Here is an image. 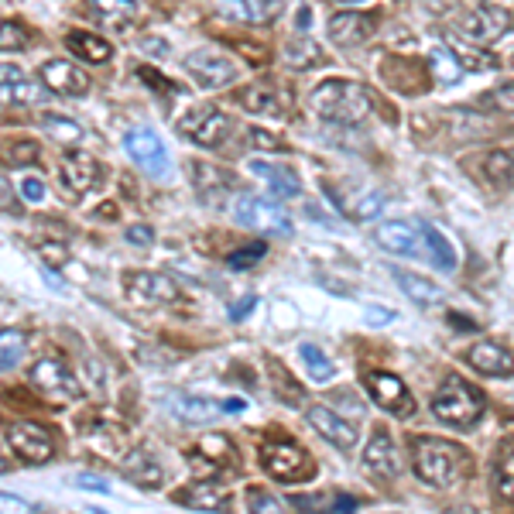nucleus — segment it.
Masks as SVG:
<instances>
[{
  "label": "nucleus",
  "mask_w": 514,
  "mask_h": 514,
  "mask_svg": "<svg viewBox=\"0 0 514 514\" xmlns=\"http://www.w3.org/2000/svg\"><path fill=\"white\" fill-rule=\"evenodd\" d=\"M309 107L312 114H319L323 120H329V124L350 127L371 117L374 96L367 86L350 83V79H323V83L309 93Z\"/></svg>",
  "instance_id": "nucleus-1"
},
{
  "label": "nucleus",
  "mask_w": 514,
  "mask_h": 514,
  "mask_svg": "<svg viewBox=\"0 0 514 514\" xmlns=\"http://www.w3.org/2000/svg\"><path fill=\"white\" fill-rule=\"evenodd\" d=\"M412 467L419 473L422 484L439 487V491H449L463 480L470 460L456 443H446V439H415L412 443Z\"/></svg>",
  "instance_id": "nucleus-2"
},
{
  "label": "nucleus",
  "mask_w": 514,
  "mask_h": 514,
  "mask_svg": "<svg viewBox=\"0 0 514 514\" xmlns=\"http://www.w3.org/2000/svg\"><path fill=\"white\" fill-rule=\"evenodd\" d=\"M484 408V395L470 381H463V377H449L443 388L432 395V415L443 425H449V429H473L484 419Z\"/></svg>",
  "instance_id": "nucleus-3"
},
{
  "label": "nucleus",
  "mask_w": 514,
  "mask_h": 514,
  "mask_svg": "<svg viewBox=\"0 0 514 514\" xmlns=\"http://www.w3.org/2000/svg\"><path fill=\"white\" fill-rule=\"evenodd\" d=\"M514 24V11L497 4H473L456 18V31L467 45H494L501 42Z\"/></svg>",
  "instance_id": "nucleus-4"
},
{
  "label": "nucleus",
  "mask_w": 514,
  "mask_h": 514,
  "mask_svg": "<svg viewBox=\"0 0 514 514\" xmlns=\"http://www.w3.org/2000/svg\"><path fill=\"white\" fill-rule=\"evenodd\" d=\"M261 467L281 484H305L316 473V463L295 443H268L261 449Z\"/></svg>",
  "instance_id": "nucleus-5"
},
{
  "label": "nucleus",
  "mask_w": 514,
  "mask_h": 514,
  "mask_svg": "<svg viewBox=\"0 0 514 514\" xmlns=\"http://www.w3.org/2000/svg\"><path fill=\"white\" fill-rule=\"evenodd\" d=\"M175 127H179L182 138L199 144V148H220L230 138V127L234 124H230V117L220 107H192Z\"/></svg>",
  "instance_id": "nucleus-6"
},
{
  "label": "nucleus",
  "mask_w": 514,
  "mask_h": 514,
  "mask_svg": "<svg viewBox=\"0 0 514 514\" xmlns=\"http://www.w3.org/2000/svg\"><path fill=\"white\" fill-rule=\"evenodd\" d=\"M234 216H237L240 227L261 230V234H271V237L292 234V216L281 210L278 203H271V199H261V196H240V199H237V206H234Z\"/></svg>",
  "instance_id": "nucleus-7"
},
{
  "label": "nucleus",
  "mask_w": 514,
  "mask_h": 514,
  "mask_svg": "<svg viewBox=\"0 0 514 514\" xmlns=\"http://www.w3.org/2000/svg\"><path fill=\"white\" fill-rule=\"evenodd\" d=\"M364 384L374 405L384 408L388 415H395V419H412L415 415V395L408 391V384L401 377L388 371H371L364 377Z\"/></svg>",
  "instance_id": "nucleus-8"
},
{
  "label": "nucleus",
  "mask_w": 514,
  "mask_h": 514,
  "mask_svg": "<svg viewBox=\"0 0 514 514\" xmlns=\"http://www.w3.org/2000/svg\"><path fill=\"white\" fill-rule=\"evenodd\" d=\"M7 443H11V449L18 453V460L31 463V467L48 463L55 456V436L45 429V425L28 422V419L7 425Z\"/></svg>",
  "instance_id": "nucleus-9"
},
{
  "label": "nucleus",
  "mask_w": 514,
  "mask_h": 514,
  "mask_svg": "<svg viewBox=\"0 0 514 514\" xmlns=\"http://www.w3.org/2000/svg\"><path fill=\"white\" fill-rule=\"evenodd\" d=\"M124 148L127 155H131V162H138L148 175H158V179L172 175V158H168L165 141L158 138L151 127H134V131H127Z\"/></svg>",
  "instance_id": "nucleus-10"
},
{
  "label": "nucleus",
  "mask_w": 514,
  "mask_h": 514,
  "mask_svg": "<svg viewBox=\"0 0 514 514\" xmlns=\"http://www.w3.org/2000/svg\"><path fill=\"white\" fill-rule=\"evenodd\" d=\"M124 292L138 309H155V305L179 302V285L162 271H134L124 281Z\"/></svg>",
  "instance_id": "nucleus-11"
},
{
  "label": "nucleus",
  "mask_w": 514,
  "mask_h": 514,
  "mask_svg": "<svg viewBox=\"0 0 514 514\" xmlns=\"http://www.w3.org/2000/svg\"><path fill=\"white\" fill-rule=\"evenodd\" d=\"M28 381L35 384L38 391H42L45 398L52 401H72L79 398V381L69 374V367L62 364L59 357H42L35 367H31Z\"/></svg>",
  "instance_id": "nucleus-12"
},
{
  "label": "nucleus",
  "mask_w": 514,
  "mask_h": 514,
  "mask_svg": "<svg viewBox=\"0 0 514 514\" xmlns=\"http://www.w3.org/2000/svg\"><path fill=\"white\" fill-rule=\"evenodd\" d=\"M186 72L203 86V90H223V86H230L240 76V69L227 59V55L206 52V48L203 52L186 55Z\"/></svg>",
  "instance_id": "nucleus-13"
},
{
  "label": "nucleus",
  "mask_w": 514,
  "mask_h": 514,
  "mask_svg": "<svg viewBox=\"0 0 514 514\" xmlns=\"http://www.w3.org/2000/svg\"><path fill=\"white\" fill-rule=\"evenodd\" d=\"M374 28H377V18L367 11H336L326 24L329 42L336 48H357V45L371 42Z\"/></svg>",
  "instance_id": "nucleus-14"
},
{
  "label": "nucleus",
  "mask_w": 514,
  "mask_h": 514,
  "mask_svg": "<svg viewBox=\"0 0 514 514\" xmlns=\"http://www.w3.org/2000/svg\"><path fill=\"white\" fill-rule=\"evenodd\" d=\"M305 422H309L312 429H316L319 436L326 439V443H333L336 449H343V453H350V449L357 446V425L347 422L340 412H333V408L309 405V412H305Z\"/></svg>",
  "instance_id": "nucleus-15"
},
{
  "label": "nucleus",
  "mask_w": 514,
  "mask_h": 514,
  "mask_svg": "<svg viewBox=\"0 0 514 514\" xmlns=\"http://www.w3.org/2000/svg\"><path fill=\"white\" fill-rule=\"evenodd\" d=\"M42 83L48 93L59 96H86L90 93V76L69 59H52L42 66Z\"/></svg>",
  "instance_id": "nucleus-16"
},
{
  "label": "nucleus",
  "mask_w": 514,
  "mask_h": 514,
  "mask_svg": "<svg viewBox=\"0 0 514 514\" xmlns=\"http://www.w3.org/2000/svg\"><path fill=\"white\" fill-rule=\"evenodd\" d=\"M364 470L371 473L374 480H395L401 473L398 446L384 429H374L371 443L364 446Z\"/></svg>",
  "instance_id": "nucleus-17"
},
{
  "label": "nucleus",
  "mask_w": 514,
  "mask_h": 514,
  "mask_svg": "<svg viewBox=\"0 0 514 514\" xmlns=\"http://www.w3.org/2000/svg\"><path fill=\"white\" fill-rule=\"evenodd\" d=\"M247 172H251L254 179H261L278 199H295L302 192L299 175H295V168H288V165H275V162H264V158H251V162H247Z\"/></svg>",
  "instance_id": "nucleus-18"
},
{
  "label": "nucleus",
  "mask_w": 514,
  "mask_h": 514,
  "mask_svg": "<svg viewBox=\"0 0 514 514\" xmlns=\"http://www.w3.org/2000/svg\"><path fill=\"white\" fill-rule=\"evenodd\" d=\"M463 360H467L473 371H480L484 377H511L514 374V357L491 340L473 343V347L463 353Z\"/></svg>",
  "instance_id": "nucleus-19"
},
{
  "label": "nucleus",
  "mask_w": 514,
  "mask_h": 514,
  "mask_svg": "<svg viewBox=\"0 0 514 514\" xmlns=\"http://www.w3.org/2000/svg\"><path fill=\"white\" fill-rule=\"evenodd\" d=\"M59 179L72 196H83V192H90L96 182H100V162L90 155H83V151L66 155L62 158V168H59Z\"/></svg>",
  "instance_id": "nucleus-20"
},
{
  "label": "nucleus",
  "mask_w": 514,
  "mask_h": 514,
  "mask_svg": "<svg viewBox=\"0 0 514 514\" xmlns=\"http://www.w3.org/2000/svg\"><path fill=\"white\" fill-rule=\"evenodd\" d=\"M240 107L254 117L268 120H285V100H281L275 83H251L240 90Z\"/></svg>",
  "instance_id": "nucleus-21"
},
{
  "label": "nucleus",
  "mask_w": 514,
  "mask_h": 514,
  "mask_svg": "<svg viewBox=\"0 0 514 514\" xmlns=\"http://www.w3.org/2000/svg\"><path fill=\"white\" fill-rule=\"evenodd\" d=\"M175 504L189 511H203V514H223L230 511V497L223 487L216 484H189V487H179L175 491Z\"/></svg>",
  "instance_id": "nucleus-22"
},
{
  "label": "nucleus",
  "mask_w": 514,
  "mask_h": 514,
  "mask_svg": "<svg viewBox=\"0 0 514 514\" xmlns=\"http://www.w3.org/2000/svg\"><path fill=\"white\" fill-rule=\"evenodd\" d=\"M377 244L391 254H405V257H419L422 254V230L412 223H381L377 227Z\"/></svg>",
  "instance_id": "nucleus-23"
},
{
  "label": "nucleus",
  "mask_w": 514,
  "mask_h": 514,
  "mask_svg": "<svg viewBox=\"0 0 514 514\" xmlns=\"http://www.w3.org/2000/svg\"><path fill=\"white\" fill-rule=\"evenodd\" d=\"M66 48L90 66H107L114 59V45L103 35H93V31H72V35H66Z\"/></svg>",
  "instance_id": "nucleus-24"
},
{
  "label": "nucleus",
  "mask_w": 514,
  "mask_h": 514,
  "mask_svg": "<svg viewBox=\"0 0 514 514\" xmlns=\"http://www.w3.org/2000/svg\"><path fill=\"white\" fill-rule=\"evenodd\" d=\"M124 477L131 484L144 487V491H155L162 484V463L148 453V449H131V456L124 460Z\"/></svg>",
  "instance_id": "nucleus-25"
},
{
  "label": "nucleus",
  "mask_w": 514,
  "mask_h": 514,
  "mask_svg": "<svg viewBox=\"0 0 514 514\" xmlns=\"http://www.w3.org/2000/svg\"><path fill=\"white\" fill-rule=\"evenodd\" d=\"M172 412L179 422L186 425H206L213 419H220L223 412V401H213V398H196V395H182L172 401Z\"/></svg>",
  "instance_id": "nucleus-26"
},
{
  "label": "nucleus",
  "mask_w": 514,
  "mask_h": 514,
  "mask_svg": "<svg viewBox=\"0 0 514 514\" xmlns=\"http://www.w3.org/2000/svg\"><path fill=\"white\" fill-rule=\"evenodd\" d=\"M329 199L340 203L350 220H360V223L374 220V216L384 210V196L374 189H350V196H329Z\"/></svg>",
  "instance_id": "nucleus-27"
},
{
  "label": "nucleus",
  "mask_w": 514,
  "mask_h": 514,
  "mask_svg": "<svg viewBox=\"0 0 514 514\" xmlns=\"http://www.w3.org/2000/svg\"><path fill=\"white\" fill-rule=\"evenodd\" d=\"M192 186H196L199 196L210 203V199H220L223 192H230V186H234V179H230L223 168H213L206 162H192Z\"/></svg>",
  "instance_id": "nucleus-28"
},
{
  "label": "nucleus",
  "mask_w": 514,
  "mask_h": 514,
  "mask_svg": "<svg viewBox=\"0 0 514 514\" xmlns=\"http://www.w3.org/2000/svg\"><path fill=\"white\" fill-rule=\"evenodd\" d=\"M288 504L299 514H347L357 508V501L343 494H302V497H292Z\"/></svg>",
  "instance_id": "nucleus-29"
},
{
  "label": "nucleus",
  "mask_w": 514,
  "mask_h": 514,
  "mask_svg": "<svg viewBox=\"0 0 514 514\" xmlns=\"http://www.w3.org/2000/svg\"><path fill=\"white\" fill-rule=\"evenodd\" d=\"M38 127L48 134V141L62 144V148H76L83 141V124H76L66 114H38Z\"/></svg>",
  "instance_id": "nucleus-30"
},
{
  "label": "nucleus",
  "mask_w": 514,
  "mask_h": 514,
  "mask_svg": "<svg viewBox=\"0 0 514 514\" xmlns=\"http://www.w3.org/2000/svg\"><path fill=\"white\" fill-rule=\"evenodd\" d=\"M86 443L93 446V453H103L107 460H117V456L127 449V432L117 429V425L96 422L90 429V436H86Z\"/></svg>",
  "instance_id": "nucleus-31"
},
{
  "label": "nucleus",
  "mask_w": 514,
  "mask_h": 514,
  "mask_svg": "<svg viewBox=\"0 0 514 514\" xmlns=\"http://www.w3.org/2000/svg\"><path fill=\"white\" fill-rule=\"evenodd\" d=\"M429 72H432V83L439 86H456L463 76V66L456 62V55L449 52V45H432L429 52Z\"/></svg>",
  "instance_id": "nucleus-32"
},
{
  "label": "nucleus",
  "mask_w": 514,
  "mask_h": 514,
  "mask_svg": "<svg viewBox=\"0 0 514 514\" xmlns=\"http://www.w3.org/2000/svg\"><path fill=\"white\" fill-rule=\"evenodd\" d=\"M285 62L292 69H316L323 62V48H319V42H312L309 35H295L285 42Z\"/></svg>",
  "instance_id": "nucleus-33"
},
{
  "label": "nucleus",
  "mask_w": 514,
  "mask_h": 514,
  "mask_svg": "<svg viewBox=\"0 0 514 514\" xmlns=\"http://www.w3.org/2000/svg\"><path fill=\"white\" fill-rule=\"evenodd\" d=\"M395 278H398V288L408 295L415 305H432V302H443V288L439 285H432L429 278H422V275H412V271H395Z\"/></svg>",
  "instance_id": "nucleus-34"
},
{
  "label": "nucleus",
  "mask_w": 514,
  "mask_h": 514,
  "mask_svg": "<svg viewBox=\"0 0 514 514\" xmlns=\"http://www.w3.org/2000/svg\"><path fill=\"white\" fill-rule=\"evenodd\" d=\"M223 14L251 24H264L281 14V4H271V0H240V4H223Z\"/></svg>",
  "instance_id": "nucleus-35"
},
{
  "label": "nucleus",
  "mask_w": 514,
  "mask_h": 514,
  "mask_svg": "<svg viewBox=\"0 0 514 514\" xmlns=\"http://www.w3.org/2000/svg\"><path fill=\"white\" fill-rule=\"evenodd\" d=\"M24 350H28V336L21 329H0V374L18 367Z\"/></svg>",
  "instance_id": "nucleus-36"
},
{
  "label": "nucleus",
  "mask_w": 514,
  "mask_h": 514,
  "mask_svg": "<svg viewBox=\"0 0 514 514\" xmlns=\"http://www.w3.org/2000/svg\"><path fill=\"white\" fill-rule=\"evenodd\" d=\"M422 240L429 244V261L436 264V268H443V271H453L456 268V251H453V244L443 237V230H436V227H425L422 230Z\"/></svg>",
  "instance_id": "nucleus-37"
},
{
  "label": "nucleus",
  "mask_w": 514,
  "mask_h": 514,
  "mask_svg": "<svg viewBox=\"0 0 514 514\" xmlns=\"http://www.w3.org/2000/svg\"><path fill=\"white\" fill-rule=\"evenodd\" d=\"M268 377L278 384V388H275V395H278L281 401H285V405H299V401H302V384L295 381V377L288 374L285 367H281L275 357L268 360Z\"/></svg>",
  "instance_id": "nucleus-38"
},
{
  "label": "nucleus",
  "mask_w": 514,
  "mask_h": 514,
  "mask_svg": "<svg viewBox=\"0 0 514 514\" xmlns=\"http://www.w3.org/2000/svg\"><path fill=\"white\" fill-rule=\"evenodd\" d=\"M494 491L501 501H514V446L504 449L494 463Z\"/></svg>",
  "instance_id": "nucleus-39"
},
{
  "label": "nucleus",
  "mask_w": 514,
  "mask_h": 514,
  "mask_svg": "<svg viewBox=\"0 0 514 514\" xmlns=\"http://www.w3.org/2000/svg\"><path fill=\"white\" fill-rule=\"evenodd\" d=\"M199 453H203L206 460L213 463V467L237 460V449H234V443H230V436H223V432H213V436L199 439Z\"/></svg>",
  "instance_id": "nucleus-40"
},
{
  "label": "nucleus",
  "mask_w": 514,
  "mask_h": 514,
  "mask_svg": "<svg viewBox=\"0 0 514 514\" xmlns=\"http://www.w3.org/2000/svg\"><path fill=\"white\" fill-rule=\"evenodd\" d=\"M45 93H48L45 86H35L31 79H21V83L0 86V103H11V107H18V103H38Z\"/></svg>",
  "instance_id": "nucleus-41"
},
{
  "label": "nucleus",
  "mask_w": 514,
  "mask_h": 514,
  "mask_svg": "<svg viewBox=\"0 0 514 514\" xmlns=\"http://www.w3.org/2000/svg\"><path fill=\"white\" fill-rule=\"evenodd\" d=\"M299 357L305 360V367H309V374L316 377V381H333V374H336L333 360H329L326 353L316 347V343H302Z\"/></svg>",
  "instance_id": "nucleus-42"
},
{
  "label": "nucleus",
  "mask_w": 514,
  "mask_h": 514,
  "mask_svg": "<svg viewBox=\"0 0 514 514\" xmlns=\"http://www.w3.org/2000/svg\"><path fill=\"white\" fill-rule=\"evenodd\" d=\"M484 168H487V179H491L494 186H508L514 179V155L511 151H491Z\"/></svg>",
  "instance_id": "nucleus-43"
},
{
  "label": "nucleus",
  "mask_w": 514,
  "mask_h": 514,
  "mask_svg": "<svg viewBox=\"0 0 514 514\" xmlns=\"http://www.w3.org/2000/svg\"><path fill=\"white\" fill-rule=\"evenodd\" d=\"M449 52L456 55V62H460L463 69H473V72H484V69H494L497 66L491 55L477 52V48H470L467 42H449Z\"/></svg>",
  "instance_id": "nucleus-44"
},
{
  "label": "nucleus",
  "mask_w": 514,
  "mask_h": 514,
  "mask_svg": "<svg viewBox=\"0 0 514 514\" xmlns=\"http://www.w3.org/2000/svg\"><path fill=\"white\" fill-rule=\"evenodd\" d=\"M28 45V28L21 21H0V52H18Z\"/></svg>",
  "instance_id": "nucleus-45"
},
{
  "label": "nucleus",
  "mask_w": 514,
  "mask_h": 514,
  "mask_svg": "<svg viewBox=\"0 0 514 514\" xmlns=\"http://www.w3.org/2000/svg\"><path fill=\"white\" fill-rule=\"evenodd\" d=\"M247 508H251V514H285V504H281L275 494L261 491V487L247 491Z\"/></svg>",
  "instance_id": "nucleus-46"
},
{
  "label": "nucleus",
  "mask_w": 514,
  "mask_h": 514,
  "mask_svg": "<svg viewBox=\"0 0 514 514\" xmlns=\"http://www.w3.org/2000/svg\"><path fill=\"white\" fill-rule=\"evenodd\" d=\"M0 514H42V508L31 504L28 497H21V494L0 491Z\"/></svg>",
  "instance_id": "nucleus-47"
},
{
  "label": "nucleus",
  "mask_w": 514,
  "mask_h": 514,
  "mask_svg": "<svg viewBox=\"0 0 514 514\" xmlns=\"http://www.w3.org/2000/svg\"><path fill=\"white\" fill-rule=\"evenodd\" d=\"M264 254H268V247L257 240V244H247V247H240L237 254H230L227 261H230V268H251V264L264 261Z\"/></svg>",
  "instance_id": "nucleus-48"
},
{
  "label": "nucleus",
  "mask_w": 514,
  "mask_h": 514,
  "mask_svg": "<svg viewBox=\"0 0 514 514\" xmlns=\"http://www.w3.org/2000/svg\"><path fill=\"white\" fill-rule=\"evenodd\" d=\"M484 103L494 110H501V114H514V83L497 86V90H491L484 96Z\"/></svg>",
  "instance_id": "nucleus-49"
},
{
  "label": "nucleus",
  "mask_w": 514,
  "mask_h": 514,
  "mask_svg": "<svg viewBox=\"0 0 514 514\" xmlns=\"http://www.w3.org/2000/svg\"><path fill=\"white\" fill-rule=\"evenodd\" d=\"M18 192H21V199H24V203H31V206L45 203V196H48L45 182H42V179H35V175H28V179H21Z\"/></svg>",
  "instance_id": "nucleus-50"
},
{
  "label": "nucleus",
  "mask_w": 514,
  "mask_h": 514,
  "mask_svg": "<svg viewBox=\"0 0 514 514\" xmlns=\"http://www.w3.org/2000/svg\"><path fill=\"white\" fill-rule=\"evenodd\" d=\"M72 484H76V487H83V491L110 494V480L96 477V473H79V477H72Z\"/></svg>",
  "instance_id": "nucleus-51"
},
{
  "label": "nucleus",
  "mask_w": 514,
  "mask_h": 514,
  "mask_svg": "<svg viewBox=\"0 0 514 514\" xmlns=\"http://www.w3.org/2000/svg\"><path fill=\"white\" fill-rule=\"evenodd\" d=\"M7 158L11 162H21V165H31L38 158V144L35 141H21V144H14L11 151H7Z\"/></svg>",
  "instance_id": "nucleus-52"
},
{
  "label": "nucleus",
  "mask_w": 514,
  "mask_h": 514,
  "mask_svg": "<svg viewBox=\"0 0 514 514\" xmlns=\"http://www.w3.org/2000/svg\"><path fill=\"white\" fill-rule=\"evenodd\" d=\"M251 138H254V144L257 148H268V151H285V141L281 138H275V134H268V131H251Z\"/></svg>",
  "instance_id": "nucleus-53"
},
{
  "label": "nucleus",
  "mask_w": 514,
  "mask_h": 514,
  "mask_svg": "<svg viewBox=\"0 0 514 514\" xmlns=\"http://www.w3.org/2000/svg\"><path fill=\"white\" fill-rule=\"evenodd\" d=\"M42 257H45V261H52V264H66L69 261V254H66V247H62V244H42Z\"/></svg>",
  "instance_id": "nucleus-54"
},
{
  "label": "nucleus",
  "mask_w": 514,
  "mask_h": 514,
  "mask_svg": "<svg viewBox=\"0 0 514 514\" xmlns=\"http://www.w3.org/2000/svg\"><path fill=\"white\" fill-rule=\"evenodd\" d=\"M127 240H131V244H151L155 234H151V227H131L127 230Z\"/></svg>",
  "instance_id": "nucleus-55"
},
{
  "label": "nucleus",
  "mask_w": 514,
  "mask_h": 514,
  "mask_svg": "<svg viewBox=\"0 0 514 514\" xmlns=\"http://www.w3.org/2000/svg\"><path fill=\"white\" fill-rule=\"evenodd\" d=\"M21 79H28L18 66H0V86H7V83H21Z\"/></svg>",
  "instance_id": "nucleus-56"
},
{
  "label": "nucleus",
  "mask_w": 514,
  "mask_h": 514,
  "mask_svg": "<svg viewBox=\"0 0 514 514\" xmlns=\"http://www.w3.org/2000/svg\"><path fill=\"white\" fill-rule=\"evenodd\" d=\"M251 305H254V299H244L237 305V309H230V319H244L247 312H251Z\"/></svg>",
  "instance_id": "nucleus-57"
},
{
  "label": "nucleus",
  "mask_w": 514,
  "mask_h": 514,
  "mask_svg": "<svg viewBox=\"0 0 514 514\" xmlns=\"http://www.w3.org/2000/svg\"><path fill=\"white\" fill-rule=\"evenodd\" d=\"M247 408V401L244 398H230V401H223V412H244Z\"/></svg>",
  "instance_id": "nucleus-58"
},
{
  "label": "nucleus",
  "mask_w": 514,
  "mask_h": 514,
  "mask_svg": "<svg viewBox=\"0 0 514 514\" xmlns=\"http://www.w3.org/2000/svg\"><path fill=\"white\" fill-rule=\"evenodd\" d=\"M367 323H391V312H367Z\"/></svg>",
  "instance_id": "nucleus-59"
},
{
  "label": "nucleus",
  "mask_w": 514,
  "mask_h": 514,
  "mask_svg": "<svg viewBox=\"0 0 514 514\" xmlns=\"http://www.w3.org/2000/svg\"><path fill=\"white\" fill-rule=\"evenodd\" d=\"M0 473H7V463L4 460H0Z\"/></svg>",
  "instance_id": "nucleus-60"
},
{
  "label": "nucleus",
  "mask_w": 514,
  "mask_h": 514,
  "mask_svg": "<svg viewBox=\"0 0 514 514\" xmlns=\"http://www.w3.org/2000/svg\"><path fill=\"white\" fill-rule=\"evenodd\" d=\"M511 62H514V55H511Z\"/></svg>",
  "instance_id": "nucleus-61"
}]
</instances>
